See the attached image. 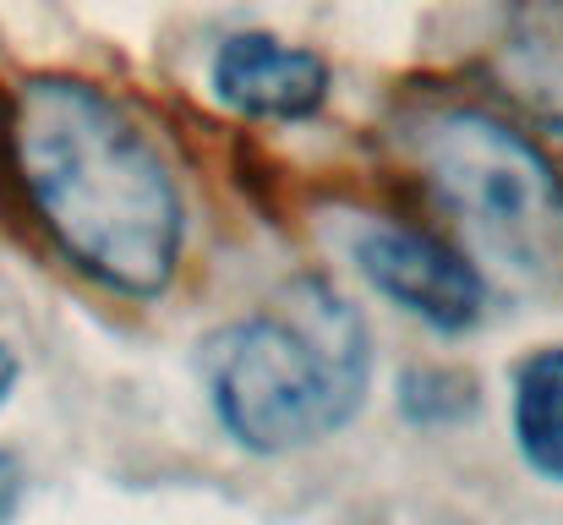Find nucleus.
<instances>
[{
  "label": "nucleus",
  "instance_id": "1",
  "mask_svg": "<svg viewBox=\"0 0 563 525\" xmlns=\"http://www.w3.org/2000/svg\"><path fill=\"white\" fill-rule=\"evenodd\" d=\"M5 160L55 252L115 302H159L187 258V197L148 127L99 83L33 72L5 105Z\"/></svg>",
  "mask_w": 563,
  "mask_h": 525
},
{
  "label": "nucleus",
  "instance_id": "2",
  "mask_svg": "<svg viewBox=\"0 0 563 525\" xmlns=\"http://www.w3.org/2000/svg\"><path fill=\"white\" fill-rule=\"evenodd\" d=\"M197 378L224 438L279 460L345 433L373 394V329L323 274H301L263 307L197 340Z\"/></svg>",
  "mask_w": 563,
  "mask_h": 525
},
{
  "label": "nucleus",
  "instance_id": "3",
  "mask_svg": "<svg viewBox=\"0 0 563 525\" xmlns=\"http://www.w3.org/2000/svg\"><path fill=\"white\" fill-rule=\"evenodd\" d=\"M399 149L460 247L526 291H563V171L487 105H416Z\"/></svg>",
  "mask_w": 563,
  "mask_h": 525
},
{
  "label": "nucleus",
  "instance_id": "4",
  "mask_svg": "<svg viewBox=\"0 0 563 525\" xmlns=\"http://www.w3.org/2000/svg\"><path fill=\"white\" fill-rule=\"evenodd\" d=\"M351 263L388 307L438 329L471 335L487 318V274L449 236L410 219H367L351 236Z\"/></svg>",
  "mask_w": 563,
  "mask_h": 525
},
{
  "label": "nucleus",
  "instance_id": "5",
  "mask_svg": "<svg viewBox=\"0 0 563 525\" xmlns=\"http://www.w3.org/2000/svg\"><path fill=\"white\" fill-rule=\"evenodd\" d=\"M208 94L241 121H312L334 94V66L279 33H230L208 61Z\"/></svg>",
  "mask_w": 563,
  "mask_h": 525
},
{
  "label": "nucleus",
  "instance_id": "6",
  "mask_svg": "<svg viewBox=\"0 0 563 525\" xmlns=\"http://www.w3.org/2000/svg\"><path fill=\"white\" fill-rule=\"evenodd\" d=\"M493 72L531 121L563 138V0H537L509 22Z\"/></svg>",
  "mask_w": 563,
  "mask_h": 525
},
{
  "label": "nucleus",
  "instance_id": "7",
  "mask_svg": "<svg viewBox=\"0 0 563 525\" xmlns=\"http://www.w3.org/2000/svg\"><path fill=\"white\" fill-rule=\"evenodd\" d=\"M509 427L520 460L563 488V346H537L515 361L509 378Z\"/></svg>",
  "mask_w": 563,
  "mask_h": 525
},
{
  "label": "nucleus",
  "instance_id": "8",
  "mask_svg": "<svg viewBox=\"0 0 563 525\" xmlns=\"http://www.w3.org/2000/svg\"><path fill=\"white\" fill-rule=\"evenodd\" d=\"M399 416L421 433L460 427L482 411V383L465 367H405L399 372Z\"/></svg>",
  "mask_w": 563,
  "mask_h": 525
},
{
  "label": "nucleus",
  "instance_id": "9",
  "mask_svg": "<svg viewBox=\"0 0 563 525\" xmlns=\"http://www.w3.org/2000/svg\"><path fill=\"white\" fill-rule=\"evenodd\" d=\"M22 504H27V466H22V455L0 449V525L16 521Z\"/></svg>",
  "mask_w": 563,
  "mask_h": 525
},
{
  "label": "nucleus",
  "instance_id": "10",
  "mask_svg": "<svg viewBox=\"0 0 563 525\" xmlns=\"http://www.w3.org/2000/svg\"><path fill=\"white\" fill-rule=\"evenodd\" d=\"M16 378H22V361H16V350L0 340V405L11 400V389H16Z\"/></svg>",
  "mask_w": 563,
  "mask_h": 525
}]
</instances>
